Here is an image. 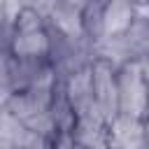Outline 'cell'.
I'll return each mask as SVG.
<instances>
[{
    "mask_svg": "<svg viewBox=\"0 0 149 149\" xmlns=\"http://www.w3.org/2000/svg\"><path fill=\"white\" fill-rule=\"evenodd\" d=\"M91 74H93V105L107 119L119 109V86L107 63H98L91 70Z\"/></svg>",
    "mask_w": 149,
    "mask_h": 149,
    "instance_id": "obj_1",
    "label": "cell"
},
{
    "mask_svg": "<svg viewBox=\"0 0 149 149\" xmlns=\"http://www.w3.org/2000/svg\"><path fill=\"white\" fill-rule=\"evenodd\" d=\"M116 86H119V107L128 116L137 119V114L144 107V81H142L137 65H130Z\"/></svg>",
    "mask_w": 149,
    "mask_h": 149,
    "instance_id": "obj_2",
    "label": "cell"
},
{
    "mask_svg": "<svg viewBox=\"0 0 149 149\" xmlns=\"http://www.w3.org/2000/svg\"><path fill=\"white\" fill-rule=\"evenodd\" d=\"M107 144L114 149H140L142 147V126L135 116L121 114L112 121V130L107 135Z\"/></svg>",
    "mask_w": 149,
    "mask_h": 149,
    "instance_id": "obj_3",
    "label": "cell"
},
{
    "mask_svg": "<svg viewBox=\"0 0 149 149\" xmlns=\"http://www.w3.org/2000/svg\"><path fill=\"white\" fill-rule=\"evenodd\" d=\"M133 23V5L130 2H109L102 12V30L107 37H116L126 33Z\"/></svg>",
    "mask_w": 149,
    "mask_h": 149,
    "instance_id": "obj_4",
    "label": "cell"
},
{
    "mask_svg": "<svg viewBox=\"0 0 149 149\" xmlns=\"http://www.w3.org/2000/svg\"><path fill=\"white\" fill-rule=\"evenodd\" d=\"M68 98L77 107V112H84L93 105V74L88 68L72 74V79L68 84Z\"/></svg>",
    "mask_w": 149,
    "mask_h": 149,
    "instance_id": "obj_5",
    "label": "cell"
},
{
    "mask_svg": "<svg viewBox=\"0 0 149 149\" xmlns=\"http://www.w3.org/2000/svg\"><path fill=\"white\" fill-rule=\"evenodd\" d=\"M12 49L16 56H42L49 49V37L42 28L35 30H16Z\"/></svg>",
    "mask_w": 149,
    "mask_h": 149,
    "instance_id": "obj_6",
    "label": "cell"
},
{
    "mask_svg": "<svg viewBox=\"0 0 149 149\" xmlns=\"http://www.w3.org/2000/svg\"><path fill=\"white\" fill-rule=\"evenodd\" d=\"M54 23L61 33H65L68 37H79L81 35V14L74 7H56L51 12Z\"/></svg>",
    "mask_w": 149,
    "mask_h": 149,
    "instance_id": "obj_7",
    "label": "cell"
},
{
    "mask_svg": "<svg viewBox=\"0 0 149 149\" xmlns=\"http://www.w3.org/2000/svg\"><path fill=\"white\" fill-rule=\"evenodd\" d=\"M51 149H74V137H72L70 133H61Z\"/></svg>",
    "mask_w": 149,
    "mask_h": 149,
    "instance_id": "obj_8",
    "label": "cell"
},
{
    "mask_svg": "<svg viewBox=\"0 0 149 149\" xmlns=\"http://www.w3.org/2000/svg\"><path fill=\"white\" fill-rule=\"evenodd\" d=\"M0 14H2V7H0Z\"/></svg>",
    "mask_w": 149,
    "mask_h": 149,
    "instance_id": "obj_9",
    "label": "cell"
},
{
    "mask_svg": "<svg viewBox=\"0 0 149 149\" xmlns=\"http://www.w3.org/2000/svg\"><path fill=\"white\" fill-rule=\"evenodd\" d=\"M0 149H5V147H0Z\"/></svg>",
    "mask_w": 149,
    "mask_h": 149,
    "instance_id": "obj_10",
    "label": "cell"
}]
</instances>
